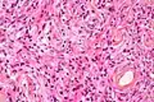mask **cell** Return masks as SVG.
<instances>
[{"label": "cell", "instance_id": "1", "mask_svg": "<svg viewBox=\"0 0 154 102\" xmlns=\"http://www.w3.org/2000/svg\"><path fill=\"white\" fill-rule=\"evenodd\" d=\"M132 78H134V74L132 71H127L121 79H119V84L121 86H126V84H130L132 82Z\"/></svg>", "mask_w": 154, "mask_h": 102}]
</instances>
